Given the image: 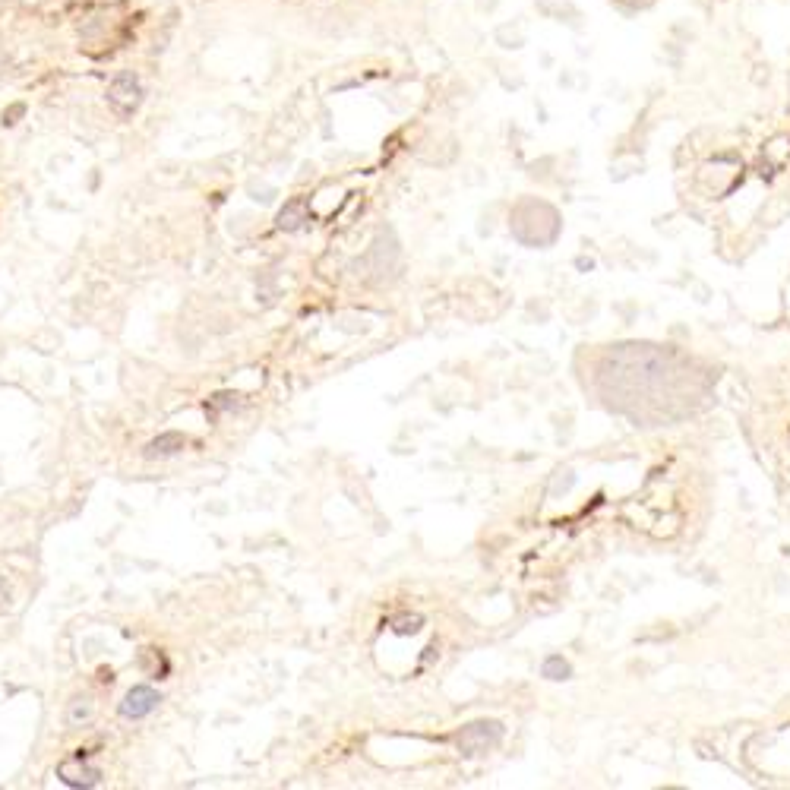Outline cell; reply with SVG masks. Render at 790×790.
<instances>
[{
  "label": "cell",
  "instance_id": "1",
  "mask_svg": "<svg viewBox=\"0 0 790 790\" xmlns=\"http://www.w3.org/2000/svg\"><path fill=\"white\" fill-rule=\"evenodd\" d=\"M108 105L114 108L117 117H124V121H127V117H133L136 108L143 105V86H140V79H136L130 70L117 73L111 79V86H108Z\"/></svg>",
  "mask_w": 790,
  "mask_h": 790
},
{
  "label": "cell",
  "instance_id": "2",
  "mask_svg": "<svg viewBox=\"0 0 790 790\" xmlns=\"http://www.w3.org/2000/svg\"><path fill=\"white\" fill-rule=\"evenodd\" d=\"M500 737H503V730L497 721H478V724H468L456 737V743L465 756H481V753H487V749L497 746Z\"/></svg>",
  "mask_w": 790,
  "mask_h": 790
},
{
  "label": "cell",
  "instance_id": "3",
  "mask_svg": "<svg viewBox=\"0 0 790 790\" xmlns=\"http://www.w3.org/2000/svg\"><path fill=\"white\" fill-rule=\"evenodd\" d=\"M57 778H61L67 787H95L98 781H102V768L89 765L83 749H76L67 762L57 765Z\"/></svg>",
  "mask_w": 790,
  "mask_h": 790
},
{
  "label": "cell",
  "instance_id": "4",
  "mask_svg": "<svg viewBox=\"0 0 790 790\" xmlns=\"http://www.w3.org/2000/svg\"><path fill=\"white\" fill-rule=\"evenodd\" d=\"M158 702H162V696H158L152 686H133L124 696V702L117 705V711H121V718L127 721H143L158 708Z\"/></svg>",
  "mask_w": 790,
  "mask_h": 790
},
{
  "label": "cell",
  "instance_id": "5",
  "mask_svg": "<svg viewBox=\"0 0 790 790\" xmlns=\"http://www.w3.org/2000/svg\"><path fill=\"white\" fill-rule=\"evenodd\" d=\"M184 449H187V437H184V433L171 430V433H162V437H155L152 443H146L143 456L146 459H171V456H177V452H184Z\"/></svg>",
  "mask_w": 790,
  "mask_h": 790
},
{
  "label": "cell",
  "instance_id": "6",
  "mask_svg": "<svg viewBox=\"0 0 790 790\" xmlns=\"http://www.w3.org/2000/svg\"><path fill=\"white\" fill-rule=\"evenodd\" d=\"M310 222V203L304 200H291V203H285V209L279 212V228L282 231H301L304 225Z\"/></svg>",
  "mask_w": 790,
  "mask_h": 790
},
{
  "label": "cell",
  "instance_id": "7",
  "mask_svg": "<svg viewBox=\"0 0 790 790\" xmlns=\"http://www.w3.org/2000/svg\"><path fill=\"white\" fill-rule=\"evenodd\" d=\"M237 405H241V402H237L234 392H219V395H212V399H209L206 414H209V418H219V411H231Z\"/></svg>",
  "mask_w": 790,
  "mask_h": 790
},
{
  "label": "cell",
  "instance_id": "8",
  "mask_svg": "<svg viewBox=\"0 0 790 790\" xmlns=\"http://www.w3.org/2000/svg\"><path fill=\"white\" fill-rule=\"evenodd\" d=\"M541 674H544L547 680H566V677L572 674V667H569V664H566L563 658H557V655H553V658H547V661H544V667H541Z\"/></svg>",
  "mask_w": 790,
  "mask_h": 790
},
{
  "label": "cell",
  "instance_id": "9",
  "mask_svg": "<svg viewBox=\"0 0 790 790\" xmlns=\"http://www.w3.org/2000/svg\"><path fill=\"white\" fill-rule=\"evenodd\" d=\"M421 623H424L421 617H402V620H395V623H392V629L399 632V636H414V632L421 629Z\"/></svg>",
  "mask_w": 790,
  "mask_h": 790
},
{
  "label": "cell",
  "instance_id": "10",
  "mask_svg": "<svg viewBox=\"0 0 790 790\" xmlns=\"http://www.w3.org/2000/svg\"><path fill=\"white\" fill-rule=\"evenodd\" d=\"M89 711H92V708H89L86 699H76V705L70 708V724H76L79 718H89Z\"/></svg>",
  "mask_w": 790,
  "mask_h": 790
},
{
  "label": "cell",
  "instance_id": "11",
  "mask_svg": "<svg viewBox=\"0 0 790 790\" xmlns=\"http://www.w3.org/2000/svg\"><path fill=\"white\" fill-rule=\"evenodd\" d=\"M10 601H13V591H10L7 579H0V614H4V610L10 607Z\"/></svg>",
  "mask_w": 790,
  "mask_h": 790
}]
</instances>
